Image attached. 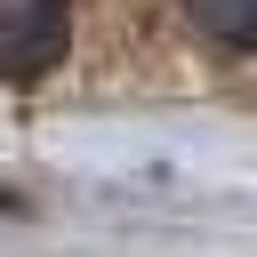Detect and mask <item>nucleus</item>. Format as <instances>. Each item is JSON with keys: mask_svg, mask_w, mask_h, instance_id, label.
Listing matches in <instances>:
<instances>
[{"mask_svg": "<svg viewBox=\"0 0 257 257\" xmlns=\"http://www.w3.org/2000/svg\"><path fill=\"white\" fill-rule=\"evenodd\" d=\"M72 8L64 0H0V80H40L64 64Z\"/></svg>", "mask_w": 257, "mask_h": 257, "instance_id": "obj_1", "label": "nucleus"}, {"mask_svg": "<svg viewBox=\"0 0 257 257\" xmlns=\"http://www.w3.org/2000/svg\"><path fill=\"white\" fill-rule=\"evenodd\" d=\"M185 8H193V24H201L209 40L257 56V0H185Z\"/></svg>", "mask_w": 257, "mask_h": 257, "instance_id": "obj_2", "label": "nucleus"}]
</instances>
